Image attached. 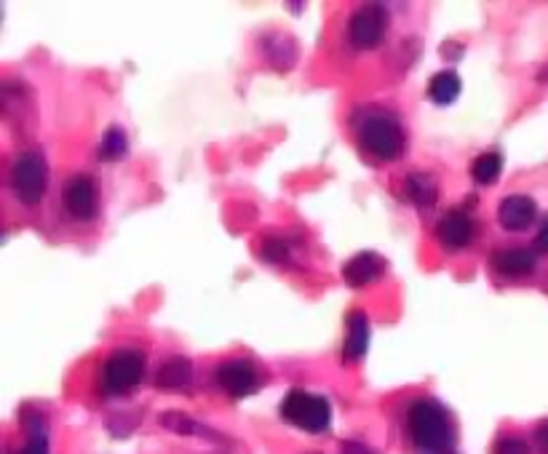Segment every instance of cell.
Wrapping results in <instances>:
<instances>
[{
    "mask_svg": "<svg viewBox=\"0 0 548 454\" xmlns=\"http://www.w3.org/2000/svg\"><path fill=\"white\" fill-rule=\"evenodd\" d=\"M356 136L361 147L377 161H396L404 153V131L393 112L367 107L356 120Z\"/></svg>",
    "mask_w": 548,
    "mask_h": 454,
    "instance_id": "6da1fadb",
    "label": "cell"
},
{
    "mask_svg": "<svg viewBox=\"0 0 548 454\" xmlns=\"http://www.w3.org/2000/svg\"><path fill=\"white\" fill-rule=\"evenodd\" d=\"M409 433L413 441L426 451H444L452 443L450 414L434 398H421L409 409Z\"/></svg>",
    "mask_w": 548,
    "mask_h": 454,
    "instance_id": "7a4b0ae2",
    "label": "cell"
},
{
    "mask_svg": "<svg viewBox=\"0 0 548 454\" xmlns=\"http://www.w3.org/2000/svg\"><path fill=\"white\" fill-rule=\"evenodd\" d=\"M282 414L287 422H292L300 430L308 433H324L329 430L332 422V406L324 396L308 393V390H289L287 398L282 401Z\"/></svg>",
    "mask_w": 548,
    "mask_h": 454,
    "instance_id": "3957f363",
    "label": "cell"
},
{
    "mask_svg": "<svg viewBox=\"0 0 548 454\" xmlns=\"http://www.w3.org/2000/svg\"><path fill=\"white\" fill-rule=\"evenodd\" d=\"M12 190L25 206H38L49 190V164L35 150L22 153L12 166Z\"/></svg>",
    "mask_w": 548,
    "mask_h": 454,
    "instance_id": "277c9868",
    "label": "cell"
},
{
    "mask_svg": "<svg viewBox=\"0 0 548 454\" xmlns=\"http://www.w3.org/2000/svg\"><path fill=\"white\" fill-rule=\"evenodd\" d=\"M145 377V356L140 350H115L102 366V390L123 396L134 390Z\"/></svg>",
    "mask_w": 548,
    "mask_h": 454,
    "instance_id": "5b68a950",
    "label": "cell"
},
{
    "mask_svg": "<svg viewBox=\"0 0 548 454\" xmlns=\"http://www.w3.org/2000/svg\"><path fill=\"white\" fill-rule=\"evenodd\" d=\"M388 30V9L380 4H364L353 12L348 38L356 49H377Z\"/></svg>",
    "mask_w": 548,
    "mask_h": 454,
    "instance_id": "8992f818",
    "label": "cell"
},
{
    "mask_svg": "<svg viewBox=\"0 0 548 454\" xmlns=\"http://www.w3.org/2000/svg\"><path fill=\"white\" fill-rule=\"evenodd\" d=\"M214 380L230 398H246L259 388L257 369L249 361H241V358L220 364L217 372H214Z\"/></svg>",
    "mask_w": 548,
    "mask_h": 454,
    "instance_id": "52a82bcc",
    "label": "cell"
},
{
    "mask_svg": "<svg viewBox=\"0 0 548 454\" xmlns=\"http://www.w3.org/2000/svg\"><path fill=\"white\" fill-rule=\"evenodd\" d=\"M96 204H99L96 182L89 174H75L65 185V209L70 212V217L86 222L96 214Z\"/></svg>",
    "mask_w": 548,
    "mask_h": 454,
    "instance_id": "ba28073f",
    "label": "cell"
},
{
    "mask_svg": "<svg viewBox=\"0 0 548 454\" xmlns=\"http://www.w3.org/2000/svg\"><path fill=\"white\" fill-rule=\"evenodd\" d=\"M535 217H537V204L524 193L506 196L498 206V222L511 233L527 230L535 222Z\"/></svg>",
    "mask_w": 548,
    "mask_h": 454,
    "instance_id": "9c48e42d",
    "label": "cell"
},
{
    "mask_svg": "<svg viewBox=\"0 0 548 454\" xmlns=\"http://www.w3.org/2000/svg\"><path fill=\"white\" fill-rule=\"evenodd\" d=\"M388 270V262L374 254V251H359L356 257H351L343 267V278L351 289H364L372 281L382 278Z\"/></svg>",
    "mask_w": 548,
    "mask_h": 454,
    "instance_id": "30bf717a",
    "label": "cell"
},
{
    "mask_svg": "<svg viewBox=\"0 0 548 454\" xmlns=\"http://www.w3.org/2000/svg\"><path fill=\"white\" fill-rule=\"evenodd\" d=\"M474 233H476V225L466 212H447L436 225V235H439L442 246L452 249V251L468 246Z\"/></svg>",
    "mask_w": 548,
    "mask_h": 454,
    "instance_id": "8fae6325",
    "label": "cell"
},
{
    "mask_svg": "<svg viewBox=\"0 0 548 454\" xmlns=\"http://www.w3.org/2000/svg\"><path fill=\"white\" fill-rule=\"evenodd\" d=\"M262 51H265L270 67L279 70V73H289L297 65V57H300L297 41L289 33H270V35H265L262 38Z\"/></svg>",
    "mask_w": 548,
    "mask_h": 454,
    "instance_id": "7c38bea8",
    "label": "cell"
},
{
    "mask_svg": "<svg viewBox=\"0 0 548 454\" xmlns=\"http://www.w3.org/2000/svg\"><path fill=\"white\" fill-rule=\"evenodd\" d=\"M490 265L500 273V275H508V278H521V275H529L537 265V257L532 249H524V246H508V249H500L492 254Z\"/></svg>",
    "mask_w": 548,
    "mask_h": 454,
    "instance_id": "4fadbf2b",
    "label": "cell"
},
{
    "mask_svg": "<svg viewBox=\"0 0 548 454\" xmlns=\"http://www.w3.org/2000/svg\"><path fill=\"white\" fill-rule=\"evenodd\" d=\"M369 350V319L364 311H353L348 319V337L343 345V358L348 364H356L367 356Z\"/></svg>",
    "mask_w": 548,
    "mask_h": 454,
    "instance_id": "5bb4252c",
    "label": "cell"
},
{
    "mask_svg": "<svg viewBox=\"0 0 548 454\" xmlns=\"http://www.w3.org/2000/svg\"><path fill=\"white\" fill-rule=\"evenodd\" d=\"M404 193L421 209H434L436 201H439V182H436L434 174L413 172V174H406V180H404Z\"/></svg>",
    "mask_w": 548,
    "mask_h": 454,
    "instance_id": "9a60e30c",
    "label": "cell"
},
{
    "mask_svg": "<svg viewBox=\"0 0 548 454\" xmlns=\"http://www.w3.org/2000/svg\"><path fill=\"white\" fill-rule=\"evenodd\" d=\"M193 380V364L185 356H174L169 361L161 364V369L156 372V388L161 390H180Z\"/></svg>",
    "mask_w": 548,
    "mask_h": 454,
    "instance_id": "2e32d148",
    "label": "cell"
},
{
    "mask_svg": "<svg viewBox=\"0 0 548 454\" xmlns=\"http://www.w3.org/2000/svg\"><path fill=\"white\" fill-rule=\"evenodd\" d=\"M460 91H463V83L455 70H442L428 83V94L436 104H452L460 96Z\"/></svg>",
    "mask_w": 548,
    "mask_h": 454,
    "instance_id": "e0dca14e",
    "label": "cell"
},
{
    "mask_svg": "<svg viewBox=\"0 0 548 454\" xmlns=\"http://www.w3.org/2000/svg\"><path fill=\"white\" fill-rule=\"evenodd\" d=\"M503 172V156L495 153V150H487V153L476 156V161L471 164V174L479 185H492Z\"/></svg>",
    "mask_w": 548,
    "mask_h": 454,
    "instance_id": "ac0fdd59",
    "label": "cell"
},
{
    "mask_svg": "<svg viewBox=\"0 0 548 454\" xmlns=\"http://www.w3.org/2000/svg\"><path fill=\"white\" fill-rule=\"evenodd\" d=\"M161 425L172 433H182V435H209L212 438V430H206L201 422H196L193 417L182 414V412H164L161 414Z\"/></svg>",
    "mask_w": 548,
    "mask_h": 454,
    "instance_id": "d6986e66",
    "label": "cell"
},
{
    "mask_svg": "<svg viewBox=\"0 0 548 454\" xmlns=\"http://www.w3.org/2000/svg\"><path fill=\"white\" fill-rule=\"evenodd\" d=\"M25 425H27L30 438H27V443H25V449H22L19 454H49L46 419H43L41 414H35V417H27V419H25Z\"/></svg>",
    "mask_w": 548,
    "mask_h": 454,
    "instance_id": "ffe728a7",
    "label": "cell"
},
{
    "mask_svg": "<svg viewBox=\"0 0 548 454\" xmlns=\"http://www.w3.org/2000/svg\"><path fill=\"white\" fill-rule=\"evenodd\" d=\"M128 150V139L120 128H107L102 142H99V158L102 161H118L126 156Z\"/></svg>",
    "mask_w": 548,
    "mask_h": 454,
    "instance_id": "44dd1931",
    "label": "cell"
},
{
    "mask_svg": "<svg viewBox=\"0 0 548 454\" xmlns=\"http://www.w3.org/2000/svg\"><path fill=\"white\" fill-rule=\"evenodd\" d=\"M259 254H262V259H265V262L282 265V262H287V259H289V246H287V241H282V238H265V241H262Z\"/></svg>",
    "mask_w": 548,
    "mask_h": 454,
    "instance_id": "7402d4cb",
    "label": "cell"
},
{
    "mask_svg": "<svg viewBox=\"0 0 548 454\" xmlns=\"http://www.w3.org/2000/svg\"><path fill=\"white\" fill-rule=\"evenodd\" d=\"M492 454H529V446L519 435H503L495 441Z\"/></svg>",
    "mask_w": 548,
    "mask_h": 454,
    "instance_id": "603a6c76",
    "label": "cell"
},
{
    "mask_svg": "<svg viewBox=\"0 0 548 454\" xmlns=\"http://www.w3.org/2000/svg\"><path fill=\"white\" fill-rule=\"evenodd\" d=\"M535 249H537L540 254H548V217L543 219V225H540V230H537V235H535Z\"/></svg>",
    "mask_w": 548,
    "mask_h": 454,
    "instance_id": "cb8c5ba5",
    "label": "cell"
},
{
    "mask_svg": "<svg viewBox=\"0 0 548 454\" xmlns=\"http://www.w3.org/2000/svg\"><path fill=\"white\" fill-rule=\"evenodd\" d=\"M340 454H372V449L364 446L361 441H343L340 443Z\"/></svg>",
    "mask_w": 548,
    "mask_h": 454,
    "instance_id": "d4e9b609",
    "label": "cell"
},
{
    "mask_svg": "<svg viewBox=\"0 0 548 454\" xmlns=\"http://www.w3.org/2000/svg\"><path fill=\"white\" fill-rule=\"evenodd\" d=\"M535 441H537V449H540L543 454H548V422L535 430Z\"/></svg>",
    "mask_w": 548,
    "mask_h": 454,
    "instance_id": "484cf974",
    "label": "cell"
},
{
    "mask_svg": "<svg viewBox=\"0 0 548 454\" xmlns=\"http://www.w3.org/2000/svg\"><path fill=\"white\" fill-rule=\"evenodd\" d=\"M537 81H540V83H548V65H543V67L537 70Z\"/></svg>",
    "mask_w": 548,
    "mask_h": 454,
    "instance_id": "4316f807",
    "label": "cell"
}]
</instances>
